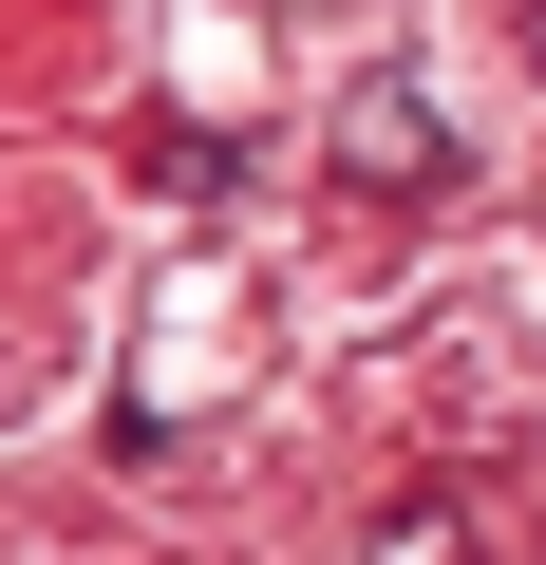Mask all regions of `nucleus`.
Returning <instances> with one entry per match:
<instances>
[{
  "instance_id": "f257e3e1",
  "label": "nucleus",
  "mask_w": 546,
  "mask_h": 565,
  "mask_svg": "<svg viewBox=\"0 0 546 565\" xmlns=\"http://www.w3.org/2000/svg\"><path fill=\"white\" fill-rule=\"evenodd\" d=\"M340 170H358V189H433V170H452V114H433L415 76H358V114H340Z\"/></svg>"
},
{
  "instance_id": "f03ea898",
  "label": "nucleus",
  "mask_w": 546,
  "mask_h": 565,
  "mask_svg": "<svg viewBox=\"0 0 546 565\" xmlns=\"http://www.w3.org/2000/svg\"><path fill=\"white\" fill-rule=\"evenodd\" d=\"M377 565H490V546H471V509H433V490H415V509L377 527Z\"/></svg>"
},
{
  "instance_id": "7ed1b4c3",
  "label": "nucleus",
  "mask_w": 546,
  "mask_h": 565,
  "mask_svg": "<svg viewBox=\"0 0 546 565\" xmlns=\"http://www.w3.org/2000/svg\"><path fill=\"white\" fill-rule=\"evenodd\" d=\"M527 57H546V0H527Z\"/></svg>"
}]
</instances>
